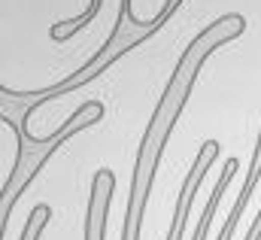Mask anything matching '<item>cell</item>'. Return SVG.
<instances>
[{
    "instance_id": "7",
    "label": "cell",
    "mask_w": 261,
    "mask_h": 240,
    "mask_svg": "<svg viewBox=\"0 0 261 240\" xmlns=\"http://www.w3.org/2000/svg\"><path fill=\"white\" fill-rule=\"evenodd\" d=\"M49 219H52V207H49V204H37V207L31 210V216H28V222H24V231H21L18 240H40L43 231H46V225H49Z\"/></svg>"
},
{
    "instance_id": "1",
    "label": "cell",
    "mask_w": 261,
    "mask_h": 240,
    "mask_svg": "<svg viewBox=\"0 0 261 240\" xmlns=\"http://www.w3.org/2000/svg\"><path fill=\"white\" fill-rule=\"evenodd\" d=\"M243 34H246V18L240 12H225L216 21H210L200 34H195L192 43L186 46V52L179 55L164 91H161L158 107L152 110V119L143 131V140H140V149H137V158H134L130 195H128V207H125V222H122V240H140L146 204H149V195H152V182H155V174H158L161 155L167 149V140L176 128L179 113L186 110V104L195 91L200 67L206 64V58L216 49L228 46L231 40H237Z\"/></svg>"
},
{
    "instance_id": "2",
    "label": "cell",
    "mask_w": 261,
    "mask_h": 240,
    "mask_svg": "<svg viewBox=\"0 0 261 240\" xmlns=\"http://www.w3.org/2000/svg\"><path fill=\"white\" fill-rule=\"evenodd\" d=\"M103 104L100 101H82V107L70 116L67 122V128L52 140V143H43V146H34V143H28L24 140V149H21V164H18V171H15V177L3 185V191H0V198H3V222H0V228L6 231V225H9V213H12V207L18 204V198L24 195V188L31 185V182L37 180L40 174H43V167L49 164V158L64 146L67 140L73 137V134H79V131H85V128H91V125H97V122L103 119Z\"/></svg>"
},
{
    "instance_id": "3",
    "label": "cell",
    "mask_w": 261,
    "mask_h": 240,
    "mask_svg": "<svg viewBox=\"0 0 261 240\" xmlns=\"http://www.w3.org/2000/svg\"><path fill=\"white\" fill-rule=\"evenodd\" d=\"M219 140H206L200 149H197V158L192 164V171L186 174L182 180V188H179V198H176V210H173V219H170V231H167V240H182L186 234V222L192 216V207H195V198H197V188L206 177V171L213 167V161L219 158Z\"/></svg>"
},
{
    "instance_id": "5",
    "label": "cell",
    "mask_w": 261,
    "mask_h": 240,
    "mask_svg": "<svg viewBox=\"0 0 261 240\" xmlns=\"http://www.w3.org/2000/svg\"><path fill=\"white\" fill-rule=\"evenodd\" d=\"M113 195H116V174L100 167L94 174V180H91L88 204H85V240H107Z\"/></svg>"
},
{
    "instance_id": "6",
    "label": "cell",
    "mask_w": 261,
    "mask_h": 240,
    "mask_svg": "<svg viewBox=\"0 0 261 240\" xmlns=\"http://www.w3.org/2000/svg\"><path fill=\"white\" fill-rule=\"evenodd\" d=\"M100 6H103V0H88V6L76 15V18H67V21H55L52 28H49V37L55 40V43H67L70 37H76L82 28H88L94 18H97V12H100Z\"/></svg>"
},
{
    "instance_id": "4",
    "label": "cell",
    "mask_w": 261,
    "mask_h": 240,
    "mask_svg": "<svg viewBox=\"0 0 261 240\" xmlns=\"http://www.w3.org/2000/svg\"><path fill=\"white\" fill-rule=\"evenodd\" d=\"M237 171H240V161H237V158H228V161H225L222 177H219V182H216V188L210 191V201H206V207H203V213H200V219H197L195 231H192V240H206L210 225L216 222V210H219V204H222V198H225V191H228V185H231V177H234ZM246 207H249V201H243V198H237V201H234V207H231V213H228V219H225L222 231L216 234V240H231V237H234L237 222L243 219Z\"/></svg>"
},
{
    "instance_id": "8",
    "label": "cell",
    "mask_w": 261,
    "mask_h": 240,
    "mask_svg": "<svg viewBox=\"0 0 261 240\" xmlns=\"http://www.w3.org/2000/svg\"><path fill=\"white\" fill-rule=\"evenodd\" d=\"M261 180V128H258V137H255V149H252V164H249V174H246V180H243V188H240V198H252V191H255V185Z\"/></svg>"
}]
</instances>
